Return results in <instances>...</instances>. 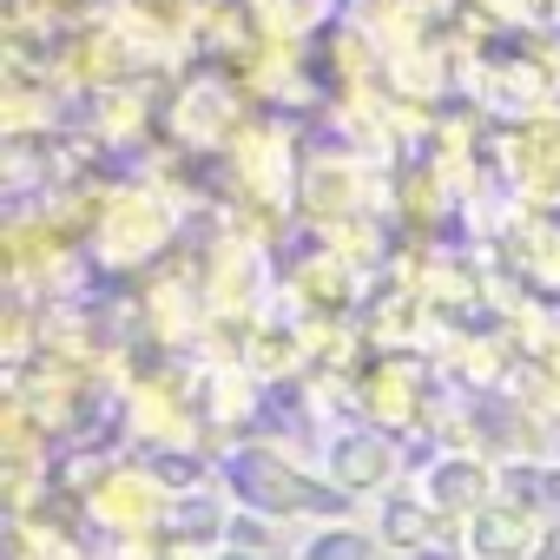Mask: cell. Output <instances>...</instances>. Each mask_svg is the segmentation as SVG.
<instances>
[{"label": "cell", "instance_id": "6da1fadb", "mask_svg": "<svg viewBox=\"0 0 560 560\" xmlns=\"http://www.w3.org/2000/svg\"><path fill=\"white\" fill-rule=\"evenodd\" d=\"M311 560H370V547H363V540H350V534H330V540H317V547H311Z\"/></svg>", "mask_w": 560, "mask_h": 560}]
</instances>
